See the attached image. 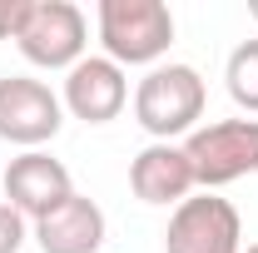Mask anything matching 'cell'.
Returning a JSON list of instances; mask_svg holds the SVG:
<instances>
[{
	"instance_id": "obj_14",
	"label": "cell",
	"mask_w": 258,
	"mask_h": 253,
	"mask_svg": "<svg viewBox=\"0 0 258 253\" xmlns=\"http://www.w3.org/2000/svg\"><path fill=\"white\" fill-rule=\"evenodd\" d=\"M248 15H253V20H258V0H253V5H248Z\"/></svg>"
},
{
	"instance_id": "obj_3",
	"label": "cell",
	"mask_w": 258,
	"mask_h": 253,
	"mask_svg": "<svg viewBox=\"0 0 258 253\" xmlns=\"http://www.w3.org/2000/svg\"><path fill=\"white\" fill-rule=\"evenodd\" d=\"M99 35L109 45V60L139 65L169 50L174 15L164 0H99Z\"/></svg>"
},
{
	"instance_id": "obj_11",
	"label": "cell",
	"mask_w": 258,
	"mask_h": 253,
	"mask_svg": "<svg viewBox=\"0 0 258 253\" xmlns=\"http://www.w3.org/2000/svg\"><path fill=\"white\" fill-rule=\"evenodd\" d=\"M228 95L243 109H258V35H248L228 55Z\"/></svg>"
},
{
	"instance_id": "obj_5",
	"label": "cell",
	"mask_w": 258,
	"mask_h": 253,
	"mask_svg": "<svg viewBox=\"0 0 258 253\" xmlns=\"http://www.w3.org/2000/svg\"><path fill=\"white\" fill-rule=\"evenodd\" d=\"M60 129V99L50 85L30 75H5L0 80V139L10 144H45Z\"/></svg>"
},
{
	"instance_id": "obj_15",
	"label": "cell",
	"mask_w": 258,
	"mask_h": 253,
	"mask_svg": "<svg viewBox=\"0 0 258 253\" xmlns=\"http://www.w3.org/2000/svg\"><path fill=\"white\" fill-rule=\"evenodd\" d=\"M243 253H258V243H248V248H243Z\"/></svg>"
},
{
	"instance_id": "obj_13",
	"label": "cell",
	"mask_w": 258,
	"mask_h": 253,
	"mask_svg": "<svg viewBox=\"0 0 258 253\" xmlns=\"http://www.w3.org/2000/svg\"><path fill=\"white\" fill-rule=\"evenodd\" d=\"M20 243H25V214L0 204V253H20Z\"/></svg>"
},
{
	"instance_id": "obj_7",
	"label": "cell",
	"mask_w": 258,
	"mask_h": 253,
	"mask_svg": "<svg viewBox=\"0 0 258 253\" xmlns=\"http://www.w3.org/2000/svg\"><path fill=\"white\" fill-rule=\"evenodd\" d=\"M70 169H64L55 154H30L10 159V169H5V199H10V209H20V214H30V219H45L55 204L70 199Z\"/></svg>"
},
{
	"instance_id": "obj_1",
	"label": "cell",
	"mask_w": 258,
	"mask_h": 253,
	"mask_svg": "<svg viewBox=\"0 0 258 253\" xmlns=\"http://www.w3.org/2000/svg\"><path fill=\"white\" fill-rule=\"evenodd\" d=\"M199 114H204V80L194 65H159L134 90V119L164 144L169 134H184Z\"/></svg>"
},
{
	"instance_id": "obj_12",
	"label": "cell",
	"mask_w": 258,
	"mask_h": 253,
	"mask_svg": "<svg viewBox=\"0 0 258 253\" xmlns=\"http://www.w3.org/2000/svg\"><path fill=\"white\" fill-rule=\"evenodd\" d=\"M30 15H35V0H0V40H20Z\"/></svg>"
},
{
	"instance_id": "obj_6",
	"label": "cell",
	"mask_w": 258,
	"mask_h": 253,
	"mask_svg": "<svg viewBox=\"0 0 258 253\" xmlns=\"http://www.w3.org/2000/svg\"><path fill=\"white\" fill-rule=\"evenodd\" d=\"M20 50L35 65H70L85 50V15L70 0H35L30 25L20 30Z\"/></svg>"
},
{
	"instance_id": "obj_8",
	"label": "cell",
	"mask_w": 258,
	"mask_h": 253,
	"mask_svg": "<svg viewBox=\"0 0 258 253\" xmlns=\"http://www.w3.org/2000/svg\"><path fill=\"white\" fill-rule=\"evenodd\" d=\"M129 85L119 75V65L109 55H90V60H75L70 80H64V104L85 119V124H104L124 109Z\"/></svg>"
},
{
	"instance_id": "obj_9",
	"label": "cell",
	"mask_w": 258,
	"mask_h": 253,
	"mask_svg": "<svg viewBox=\"0 0 258 253\" xmlns=\"http://www.w3.org/2000/svg\"><path fill=\"white\" fill-rule=\"evenodd\" d=\"M35 238L45 253H95L104 243V209L90 194H70L45 219H35Z\"/></svg>"
},
{
	"instance_id": "obj_10",
	"label": "cell",
	"mask_w": 258,
	"mask_h": 253,
	"mask_svg": "<svg viewBox=\"0 0 258 253\" xmlns=\"http://www.w3.org/2000/svg\"><path fill=\"white\" fill-rule=\"evenodd\" d=\"M129 189L139 194L144 204H184L194 189V169L184 159V144H149L139 149L129 164Z\"/></svg>"
},
{
	"instance_id": "obj_2",
	"label": "cell",
	"mask_w": 258,
	"mask_h": 253,
	"mask_svg": "<svg viewBox=\"0 0 258 253\" xmlns=\"http://www.w3.org/2000/svg\"><path fill=\"white\" fill-rule=\"evenodd\" d=\"M184 159L194 169V184L219 189L228 179H243L258 169V119H219L189 134Z\"/></svg>"
},
{
	"instance_id": "obj_4",
	"label": "cell",
	"mask_w": 258,
	"mask_h": 253,
	"mask_svg": "<svg viewBox=\"0 0 258 253\" xmlns=\"http://www.w3.org/2000/svg\"><path fill=\"white\" fill-rule=\"evenodd\" d=\"M238 238H243L238 209L228 199H219L214 189H204L174 209L169 233H164V253H238Z\"/></svg>"
}]
</instances>
